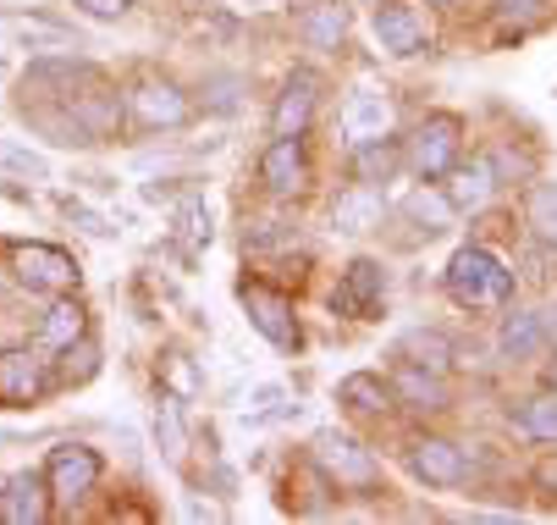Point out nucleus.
Returning <instances> with one entry per match:
<instances>
[{
    "instance_id": "nucleus-31",
    "label": "nucleus",
    "mask_w": 557,
    "mask_h": 525,
    "mask_svg": "<svg viewBox=\"0 0 557 525\" xmlns=\"http://www.w3.org/2000/svg\"><path fill=\"white\" fill-rule=\"evenodd\" d=\"M0 167L28 172V178H45V156H34V149H23V144H12V138H0Z\"/></svg>"
},
{
    "instance_id": "nucleus-25",
    "label": "nucleus",
    "mask_w": 557,
    "mask_h": 525,
    "mask_svg": "<svg viewBox=\"0 0 557 525\" xmlns=\"http://www.w3.org/2000/svg\"><path fill=\"white\" fill-rule=\"evenodd\" d=\"M513 426H519L530 442H557V393L524 399V404L513 410Z\"/></svg>"
},
{
    "instance_id": "nucleus-1",
    "label": "nucleus",
    "mask_w": 557,
    "mask_h": 525,
    "mask_svg": "<svg viewBox=\"0 0 557 525\" xmlns=\"http://www.w3.org/2000/svg\"><path fill=\"white\" fill-rule=\"evenodd\" d=\"M442 282H447V298H453L458 310H497V305H508V298H513V271L492 249H481V244H463L447 260Z\"/></svg>"
},
{
    "instance_id": "nucleus-37",
    "label": "nucleus",
    "mask_w": 557,
    "mask_h": 525,
    "mask_svg": "<svg viewBox=\"0 0 557 525\" xmlns=\"http://www.w3.org/2000/svg\"><path fill=\"white\" fill-rule=\"evenodd\" d=\"M546 338L557 343V305H552V316H546Z\"/></svg>"
},
{
    "instance_id": "nucleus-26",
    "label": "nucleus",
    "mask_w": 557,
    "mask_h": 525,
    "mask_svg": "<svg viewBox=\"0 0 557 525\" xmlns=\"http://www.w3.org/2000/svg\"><path fill=\"white\" fill-rule=\"evenodd\" d=\"M177 239H183L188 249H205V244L215 239V216H210V199H205V194H188V199L177 205Z\"/></svg>"
},
{
    "instance_id": "nucleus-38",
    "label": "nucleus",
    "mask_w": 557,
    "mask_h": 525,
    "mask_svg": "<svg viewBox=\"0 0 557 525\" xmlns=\"http://www.w3.org/2000/svg\"><path fill=\"white\" fill-rule=\"evenodd\" d=\"M431 7H447V0H431Z\"/></svg>"
},
{
    "instance_id": "nucleus-33",
    "label": "nucleus",
    "mask_w": 557,
    "mask_h": 525,
    "mask_svg": "<svg viewBox=\"0 0 557 525\" xmlns=\"http://www.w3.org/2000/svg\"><path fill=\"white\" fill-rule=\"evenodd\" d=\"M84 17H95V23H122L127 12H133V0H72Z\"/></svg>"
},
{
    "instance_id": "nucleus-24",
    "label": "nucleus",
    "mask_w": 557,
    "mask_h": 525,
    "mask_svg": "<svg viewBox=\"0 0 557 525\" xmlns=\"http://www.w3.org/2000/svg\"><path fill=\"white\" fill-rule=\"evenodd\" d=\"M0 34H12V39H17V45H28V50H66V45H72V28H66V23L23 17V12L0 17Z\"/></svg>"
},
{
    "instance_id": "nucleus-20",
    "label": "nucleus",
    "mask_w": 557,
    "mask_h": 525,
    "mask_svg": "<svg viewBox=\"0 0 557 525\" xmlns=\"http://www.w3.org/2000/svg\"><path fill=\"white\" fill-rule=\"evenodd\" d=\"M84 327H89V316H84V298L55 293V298H50V316L39 321V349H66V343L84 338Z\"/></svg>"
},
{
    "instance_id": "nucleus-14",
    "label": "nucleus",
    "mask_w": 557,
    "mask_h": 525,
    "mask_svg": "<svg viewBox=\"0 0 557 525\" xmlns=\"http://www.w3.org/2000/svg\"><path fill=\"white\" fill-rule=\"evenodd\" d=\"M314 100H321V78L309 66L287 72V84L276 95V111H271V133H304L309 117H314Z\"/></svg>"
},
{
    "instance_id": "nucleus-27",
    "label": "nucleus",
    "mask_w": 557,
    "mask_h": 525,
    "mask_svg": "<svg viewBox=\"0 0 557 525\" xmlns=\"http://www.w3.org/2000/svg\"><path fill=\"white\" fill-rule=\"evenodd\" d=\"M524 216H530V233L546 249H557V183H535L524 199Z\"/></svg>"
},
{
    "instance_id": "nucleus-16",
    "label": "nucleus",
    "mask_w": 557,
    "mask_h": 525,
    "mask_svg": "<svg viewBox=\"0 0 557 525\" xmlns=\"http://www.w3.org/2000/svg\"><path fill=\"white\" fill-rule=\"evenodd\" d=\"M343 133H348L354 144L392 133V100H386L381 89H354L348 106H343Z\"/></svg>"
},
{
    "instance_id": "nucleus-3",
    "label": "nucleus",
    "mask_w": 557,
    "mask_h": 525,
    "mask_svg": "<svg viewBox=\"0 0 557 525\" xmlns=\"http://www.w3.org/2000/svg\"><path fill=\"white\" fill-rule=\"evenodd\" d=\"M127 117L144 127V133H166V127H183L194 117V100L177 78H161V72H144L127 95Z\"/></svg>"
},
{
    "instance_id": "nucleus-34",
    "label": "nucleus",
    "mask_w": 557,
    "mask_h": 525,
    "mask_svg": "<svg viewBox=\"0 0 557 525\" xmlns=\"http://www.w3.org/2000/svg\"><path fill=\"white\" fill-rule=\"evenodd\" d=\"M287 399V388H276V382H265V388H255L249 393V415H276V404Z\"/></svg>"
},
{
    "instance_id": "nucleus-6",
    "label": "nucleus",
    "mask_w": 557,
    "mask_h": 525,
    "mask_svg": "<svg viewBox=\"0 0 557 525\" xmlns=\"http://www.w3.org/2000/svg\"><path fill=\"white\" fill-rule=\"evenodd\" d=\"M12 277L28 288V293H45V298H55V293H72L77 288V260L66 255V249H55V244H12Z\"/></svg>"
},
{
    "instance_id": "nucleus-23",
    "label": "nucleus",
    "mask_w": 557,
    "mask_h": 525,
    "mask_svg": "<svg viewBox=\"0 0 557 525\" xmlns=\"http://www.w3.org/2000/svg\"><path fill=\"white\" fill-rule=\"evenodd\" d=\"M397 167H404V149H397L386 133H381V138H359V144H354V172H359V183L381 188V183H392V178H397Z\"/></svg>"
},
{
    "instance_id": "nucleus-10",
    "label": "nucleus",
    "mask_w": 557,
    "mask_h": 525,
    "mask_svg": "<svg viewBox=\"0 0 557 525\" xmlns=\"http://www.w3.org/2000/svg\"><path fill=\"white\" fill-rule=\"evenodd\" d=\"M314 465H321L337 487H375V460L364 454V442L348 431H321L314 437Z\"/></svg>"
},
{
    "instance_id": "nucleus-15",
    "label": "nucleus",
    "mask_w": 557,
    "mask_h": 525,
    "mask_svg": "<svg viewBox=\"0 0 557 525\" xmlns=\"http://www.w3.org/2000/svg\"><path fill=\"white\" fill-rule=\"evenodd\" d=\"M375 45L386 50V56H397V61H409V56H425V23L409 12V7H375Z\"/></svg>"
},
{
    "instance_id": "nucleus-7",
    "label": "nucleus",
    "mask_w": 557,
    "mask_h": 525,
    "mask_svg": "<svg viewBox=\"0 0 557 525\" xmlns=\"http://www.w3.org/2000/svg\"><path fill=\"white\" fill-rule=\"evenodd\" d=\"M381 298H386V266L370 260V255L348 260L343 277H337V293H332L337 316H348V321H375V316H381Z\"/></svg>"
},
{
    "instance_id": "nucleus-9",
    "label": "nucleus",
    "mask_w": 557,
    "mask_h": 525,
    "mask_svg": "<svg viewBox=\"0 0 557 525\" xmlns=\"http://www.w3.org/2000/svg\"><path fill=\"white\" fill-rule=\"evenodd\" d=\"M260 183L276 199H298L309 188V156H304V133H276L260 149Z\"/></svg>"
},
{
    "instance_id": "nucleus-22",
    "label": "nucleus",
    "mask_w": 557,
    "mask_h": 525,
    "mask_svg": "<svg viewBox=\"0 0 557 525\" xmlns=\"http://www.w3.org/2000/svg\"><path fill=\"white\" fill-rule=\"evenodd\" d=\"M337 404H348L359 415H386L397 404V393H392L386 377H375V370H354V377L337 382Z\"/></svg>"
},
{
    "instance_id": "nucleus-32",
    "label": "nucleus",
    "mask_w": 557,
    "mask_h": 525,
    "mask_svg": "<svg viewBox=\"0 0 557 525\" xmlns=\"http://www.w3.org/2000/svg\"><path fill=\"white\" fill-rule=\"evenodd\" d=\"M541 7H546V0H497V23L503 28H524V23L541 17Z\"/></svg>"
},
{
    "instance_id": "nucleus-2",
    "label": "nucleus",
    "mask_w": 557,
    "mask_h": 525,
    "mask_svg": "<svg viewBox=\"0 0 557 525\" xmlns=\"http://www.w3.org/2000/svg\"><path fill=\"white\" fill-rule=\"evenodd\" d=\"M458 149H463V117L431 111V117L414 127V138H409V149H404V161H409V172H414L420 183H442V172L458 161Z\"/></svg>"
},
{
    "instance_id": "nucleus-13",
    "label": "nucleus",
    "mask_w": 557,
    "mask_h": 525,
    "mask_svg": "<svg viewBox=\"0 0 557 525\" xmlns=\"http://www.w3.org/2000/svg\"><path fill=\"white\" fill-rule=\"evenodd\" d=\"M50 520V487L34 471H17L0 487V525H45Z\"/></svg>"
},
{
    "instance_id": "nucleus-18",
    "label": "nucleus",
    "mask_w": 557,
    "mask_h": 525,
    "mask_svg": "<svg viewBox=\"0 0 557 525\" xmlns=\"http://www.w3.org/2000/svg\"><path fill=\"white\" fill-rule=\"evenodd\" d=\"M546 316L541 310H513L508 321H503V332H497V349H503V359H541L546 354Z\"/></svg>"
},
{
    "instance_id": "nucleus-5",
    "label": "nucleus",
    "mask_w": 557,
    "mask_h": 525,
    "mask_svg": "<svg viewBox=\"0 0 557 525\" xmlns=\"http://www.w3.org/2000/svg\"><path fill=\"white\" fill-rule=\"evenodd\" d=\"M50 393V359L34 343L0 349V404L7 410H34Z\"/></svg>"
},
{
    "instance_id": "nucleus-12",
    "label": "nucleus",
    "mask_w": 557,
    "mask_h": 525,
    "mask_svg": "<svg viewBox=\"0 0 557 525\" xmlns=\"http://www.w3.org/2000/svg\"><path fill=\"white\" fill-rule=\"evenodd\" d=\"M442 178H447V183H442L447 205H453V210H463V216H469V210H486V205H492V194H497V183H503V178H497V161H492V156H474V161H453V167H447Z\"/></svg>"
},
{
    "instance_id": "nucleus-21",
    "label": "nucleus",
    "mask_w": 557,
    "mask_h": 525,
    "mask_svg": "<svg viewBox=\"0 0 557 525\" xmlns=\"http://www.w3.org/2000/svg\"><path fill=\"white\" fill-rule=\"evenodd\" d=\"M298 34L309 39V50H343V39H348V7H343V0H321V7H309L298 17Z\"/></svg>"
},
{
    "instance_id": "nucleus-17",
    "label": "nucleus",
    "mask_w": 557,
    "mask_h": 525,
    "mask_svg": "<svg viewBox=\"0 0 557 525\" xmlns=\"http://www.w3.org/2000/svg\"><path fill=\"white\" fill-rule=\"evenodd\" d=\"M386 221V199L364 183V188H348L337 205H332V228L337 233H348V239H359V233H375Z\"/></svg>"
},
{
    "instance_id": "nucleus-4",
    "label": "nucleus",
    "mask_w": 557,
    "mask_h": 525,
    "mask_svg": "<svg viewBox=\"0 0 557 525\" xmlns=\"http://www.w3.org/2000/svg\"><path fill=\"white\" fill-rule=\"evenodd\" d=\"M45 487H50V503L77 509L100 487V454L84 442H55L50 460H45Z\"/></svg>"
},
{
    "instance_id": "nucleus-35",
    "label": "nucleus",
    "mask_w": 557,
    "mask_h": 525,
    "mask_svg": "<svg viewBox=\"0 0 557 525\" xmlns=\"http://www.w3.org/2000/svg\"><path fill=\"white\" fill-rule=\"evenodd\" d=\"M172 377H177V388H183V393H194V370L183 365V354H172Z\"/></svg>"
},
{
    "instance_id": "nucleus-36",
    "label": "nucleus",
    "mask_w": 557,
    "mask_h": 525,
    "mask_svg": "<svg viewBox=\"0 0 557 525\" xmlns=\"http://www.w3.org/2000/svg\"><path fill=\"white\" fill-rule=\"evenodd\" d=\"M541 487H552V492H557V460H546V465H541Z\"/></svg>"
},
{
    "instance_id": "nucleus-28",
    "label": "nucleus",
    "mask_w": 557,
    "mask_h": 525,
    "mask_svg": "<svg viewBox=\"0 0 557 525\" xmlns=\"http://www.w3.org/2000/svg\"><path fill=\"white\" fill-rule=\"evenodd\" d=\"M61 354V365H55V382L61 388H77V382H89L95 370H100V349L89 343V338H77V343H66V349H55Z\"/></svg>"
},
{
    "instance_id": "nucleus-29",
    "label": "nucleus",
    "mask_w": 557,
    "mask_h": 525,
    "mask_svg": "<svg viewBox=\"0 0 557 525\" xmlns=\"http://www.w3.org/2000/svg\"><path fill=\"white\" fill-rule=\"evenodd\" d=\"M397 354H404L409 365H425V370H447L453 343H447L442 332H409L404 343H397Z\"/></svg>"
},
{
    "instance_id": "nucleus-11",
    "label": "nucleus",
    "mask_w": 557,
    "mask_h": 525,
    "mask_svg": "<svg viewBox=\"0 0 557 525\" xmlns=\"http://www.w3.org/2000/svg\"><path fill=\"white\" fill-rule=\"evenodd\" d=\"M244 310H249V327L276 343V349H298V316H293V298L265 288V282H244Z\"/></svg>"
},
{
    "instance_id": "nucleus-30",
    "label": "nucleus",
    "mask_w": 557,
    "mask_h": 525,
    "mask_svg": "<svg viewBox=\"0 0 557 525\" xmlns=\"http://www.w3.org/2000/svg\"><path fill=\"white\" fill-rule=\"evenodd\" d=\"M154 437H161V454H166V460H183L188 437H183V420H177V404H172V399L154 404Z\"/></svg>"
},
{
    "instance_id": "nucleus-19",
    "label": "nucleus",
    "mask_w": 557,
    "mask_h": 525,
    "mask_svg": "<svg viewBox=\"0 0 557 525\" xmlns=\"http://www.w3.org/2000/svg\"><path fill=\"white\" fill-rule=\"evenodd\" d=\"M392 393H397V404H414V410H447L442 370H425V365H397Z\"/></svg>"
},
{
    "instance_id": "nucleus-8",
    "label": "nucleus",
    "mask_w": 557,
    "mask_h": 525,
    "mask_svg": "<svg viewBox=\"0 0 557 525\" xmlns=\"http://www.w3.org/2000/svg\"><path fill=\"white\" fill-rule=\"evenodd\" d=\"M404 465L420 487H463L469 481V454L447 437H414L404 448Z\"/></svg>"
}]
</instances>
